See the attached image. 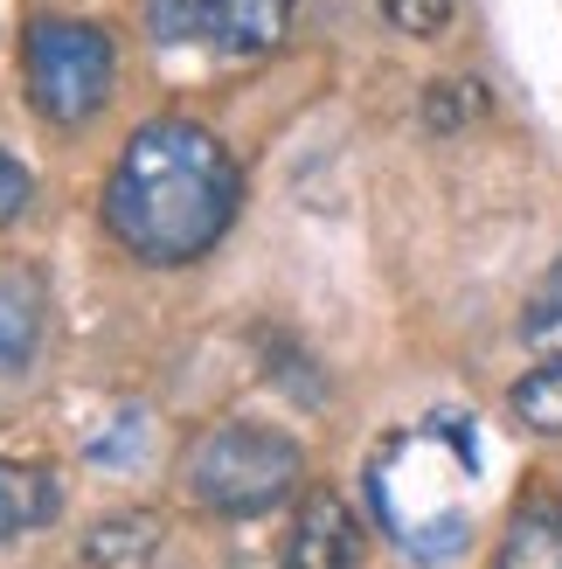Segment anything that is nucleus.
<instances>
[{
  "label": "nucleus",
  "instance_id": "f257e3e1",
  "mask_svg": "<svg viewBox=\"0 0 562 569\" xmlns=\"http://www.w3.org/2000/svg\"><path fill=\"white\" fill-rule=\"evenodd\" d=\"M243 174L230 147L194 119H153L126 139L104 181V222L139 264H194L230 230Z\"/></svg>",
  "mask_w": 562,
  "mask_h": 569
},
{
  "label": "nucleus",
  "instance_id": "f03ea898",
  "mask_svg": "<svg viewBox=\"0 0 562 569\" xmlns=\"http://www.w3.org/2000/svg\"><path fill=\"white\" fill-rule=\"evenodd\" d=\"M472 472H480V445L465 417L438 410L424 431L382 438V451L369 459V507L417 562H452L472 535Z\"/></svg>",
  "mask_w": 562,
  "mask_h": 569
},
{
  "label": "nucleus",
  "instance_id": "7ed1b4c3",
  "mask_svg": "<svg viewBox=\"0 0 562 569\" xmlns=\"http://www.w3.org/2000/svg\"><path fill=\"white\" fill-rule=\"evenodd\" d=\"M299 472H305V459L285 431H271V423H222L188 459V493L222 521H250V515H271L278 500H292Z\"/></svg>",
  "mask_w": 562,
  "mask_h": 569
},
{
  "label": "nucleus",
  "instance_id": "20e7f679",
  "mask_svg": "<svg viewBox=\"0 0 562 569\" xmlns=\"http://www.w3.org/2000/svg\"><path fill=\"white\" fill-rule=\"evenodd\" d=\"M21 70H28V104L49 126H83L111 98V36L91 21H56V14L28 21Z\"/></svg>",
  "mask_w": 562,
  "mask_h": 569
},
{
  "label": "nucleus",
  "instance_id": "39448f33",
  "mask_svg": "<svg viewBox=\"0 0 562 569\" xmlns=\"http://www.w3.org/2000/svg\"><path fill=\"white\" fill-rule=\"evenodd\" d=\"M285 569H361V521L341 493H305L285 535Z\"/></svg>",
  "mask_w": 562,
  "mask_h": 569
},
{
  "label": "nucleus",
  "instance_id": "423d86ee",
  "mask_svg": "<svg viewBox=\"0 0 562 569\" xmlns=\"http://www.w3.org/2000/svg\"><path fill=\"white\" fill-rule=\"evenodd\" d=\"M202 36L230 56H271L292 36V0H194Z\"/></svg>",
  "mask_w": 562,
  "mask_h": 569
},
{
  "label": "nucleus",
  "instance_id": "0eeeda50",
  "mask_svg": "<svg viewBox=\"0 0 562 569\" xmlns=\"http://www.w3.org/2000/svg\"><path fill=\"white\" fill-rule=\"evenodd\" d=\"M56 472L49 466H28V459H0V542H21V535H36L56 521Z\"/></svg>",
  "mask_w": 562,
  "mask_h": 569
},
{
  "label": "nucleus",
  "instance_id": "6e6552de",
  "mask_svg": "<svg viewBox=\"0 0 562 569\" xmlns=\"http://www.w3.org/2000/svg\"><path fill=\"white\" fill-rule=\"evenodd\" d=\"M493 569H562V507L555 500H521L508 535H500Z\"/></svg>",
  "mask_w": 562,
  "mask_h": 569
},
{
  "label": "nucleus",
  "instance_id": "1a4fd4ad",
  "mask_svg": "<svg viewBox=\"0 0 562 569\" xmlns=\"http://www.w3.org/2000/svg\"><path fill=\"white\" fill-rule=\"evenodd\" d=\"M160 556V521L153 515H111L83 535V562L91 569H153Z\"/></svg>",
  "mask_w": 562,
  "mask_h": 569
},
{
  "label": "nucleus",
  "instance_id": "9d476101",
  "mask_svg": "<svg viewBox=\"0 0 562 569\" xmlns=\"http://www.w3.org/2000/svg\"><path fill=\"white\" fill-rule=\"evenodd\" d=\"M514 417L528 423V431H542V438H562V361H542V368H528V376L514 382Z\"/></svg>",
  "mask_w": 562,
  "mask_h": 569
},
{
  "label": "nucleus",
  "instance_id": "9b49d317",
  "mask_svg": "<svg viewBox=\"0 0 562 569\" xmlns=\"http://www.w3.org/2000/svg\"><path fill=\"white\" fill-rule=\"evenodd\" d=\"M521 340H528L542 361H562V258H555V271L542 278V292L528 299V312H521Z\"/></svg>",
  "mask_w": 562,
  "mask_h": 569
},
{
  "label": "nucleus",
  "instance_id": "f8f14e48",
  "mask_svg": "<svg viewBox=\"0 0 562 569\" xmlns=\"http://www.w3.org/2000/svg\"><path fill=\"white\" fill-rule=\"evenodd\" d=\"M28 348H36V306H28V292L14 278H0V376L21 368Z\"/></svg>",
  "mask_w": 562,
  "mask_h": 569
},
{
  "label": "nucleus",
  "instance_id": "ddd939ff",
  "mask_svg": "<svg viewBox=\"0 0 562 569\" xmlns=\"http://www.w3.org/2000/svg\"><path fill=\"white\" fill-rule=\"evenodd\" d=\"M459 0H382V14L389 28H403V36H438L444 21H452Z\"/></svg>",
  "mask_w": 562,
  "mask_h": 569
},
{
  "label": "nucleus",
  "instance_id": "4468645a",
  "mask_svg": "<svg viewBox=\"0 0 562 569\" xmlns=\"http://www.w3.org/2000/svg\"><path fill=\"white\" fill-rule=\"evenodd\" d=\"M21 209H28V174H21V160L0 147V230H8Z\"/></svg>",
  "mask_w": 562,
  "mask_h": 569
}]
</instances>
